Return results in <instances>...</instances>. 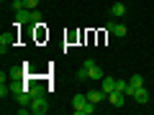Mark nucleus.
Here are the masks:
<instances>
[{"label": "nucleus", "instance_id": "f257e3e1", "mask_svg": "<svg viewBox=\"0 0 154 115\" xmlns=\"http://www.w3.org/2000/svg\"><path fill=\"white\" fill-rule=\"evenodd\" d=\"M95 108H98V105L90 102L88 95H75V97H72V110H75V115H93Z\"/></svg>", "mask_w": 154, "mask_h": 115}, {"label": "nucleus", "instance_id": "f03ea898", "mask_svg": "<svg viewBox=\"0 0 154 115\" xmlns=\"http://www.w3.org/2000/svg\"><path fill=\"white\" fill-rule=\"evenodd\" d=\"M31 23H41V13L38 10H31V8L16 10V26H31Z\"/></svg>", "mask_w": 154, "mask_h": 115}, {"label": "nucleus", "instance_id": "7ed1b4c3", "mask_svg": "<svg viewBox=\"0 0 154 115\" xmlns=\"http://www.w3.org/2000/svg\"><path fill=\"white\" fill-rule=\"evenodd\" d=\"M31 113H33V115H46V113H49V100H46V95H38V97H33V102H31Z\"/></svg>", "mask_w": 154, "mask_h": 115}, {"label": "nucleus", "instance_id": "20e7f679", "mask_svg": "<svg viewBox=\"0 0 154 115\" xmlns=\"http://www.w3.org/2000/svg\"><path fill=\"white\" fill-rule=\"evenodd\" d=\"M16 31H8V33H3V36H0V54L5 56V51L11 49V46H16Z\"/></svg>", "mask_w": 154, "mask_h": 115}, {"label": "nucleus", "instance_id": "39448f33", "mask_svg": "<svg viewBox=\"0 0 154 115\" xmlns=\"http://www.w3.org/2000/svg\"><path fill=\"white\" fill-rule=\"evenodd\" d=\"M108 33H113L116 38H126L128 28L123 26V23H118V21H110V23H108Z\"/></svg>", "mask_w": 154, "mask_h": 115}, {"label": "nucleus", "instance_id": "423d86ee", "mask_svg": "<svg viewBox=\"0 0 154 115\" xmlns=\"http://www.w3.org/2000/svg\"><path fill=\"white\" fill-rule=\"evenodd\" d=\"M105 100H108V105H113V108H123V105H126V95L118 92V90H113Z\"/></svg>", "mask_w": 154, "mask_h": 115}, {"label": "nucleus", "instance_id": "0eeeda50", "mask_svg": "<svg viewBox=\"0 0 154 115\" xmlns=\"http://www.w3.org/2000/svg\"><path fill=\"white\" fill-rule=\"evenodd\" d=\"M85 66H88V69H90V79H95V82H100V79H103V69H100V66L98 64H95V61L93 59H88V61H85Z\"/></svg>", "mask_w": 154, "mask_h": 115}, {"label": "nucleus", "instance_id": "6e6552de", "mask_svg": "<svg viewBox=\"0 0 154 115\" xmlns=\"http://www.w3.org/2000/svg\"><path fill=\"white\" fill-rule=\"evenodd\" d=\"M100 90H103L105 97H108V95L116 90V79H113V77H103V79H100Z\"/></svg>", "mask_w": 154, "mask_h": 115}, {"label": "nucleus", "instance_id": "1a4fd4ad", "mask_svg": "<svg viewBox=\"0 0 154 115\" xmlns=\"http://www.w3.org/2000/svg\"><path fill=\"white\" fill-rule=\"evenodd\" d=\"M88 100L95 102V105H100L105 100V92H103V90H88Z\"/></svg>", "mask_w": 154, "mask_h": 115}, {"label": "nucleus", "instance_id": "9d476101", "mask_svg": "<svg viewBox=\"0 0 154 115\" xmlns=\"http://www.w3.org/2000/svg\"><path fill=\"white\" fill-rule=\"evenodd\" d=\"M134 100H136L139 105H146V102H149V90H146V87H139L136 92H134Z\"/></svg>", "mask_w": 154, "mask_h": 115}, {"label": "nucleus", "instance_id": "9b49d317", "mask_svg": "<svg viewBox=\"0 0 154 115\" xmlns=\"http://www.w3.org/2000/svg\"><path fill=\"white\" fill-rule=\"evenodd\" d=\"M26 84H23V79H11V92L13 95H16V97H18V95H21V92H26Z\"/></svg>", "mask_w": 154, "mask_h": 115}, {"label": "nucleus", "instance_id": "f8f14e48", "mask_svg": "<svg viewBox=\"0 0 154 115\" xmlns=\"http://www.w3.org/2000/svg\"><path fill=\"white\" fill-rule=\"evenodd\" d=\"M110 16H113V18L126 16V5H123V3H113V5H110Z\"/></svg>", "mask_w": 154, "mask_h": 115}, {"label": "nucleus", "instance_id": "ddd939ff", "mask_svg": "<svg viewBox=\"0 0 154 115\" xmlns=\"http://www.w3.org/2000/svg\"><path fill=\"white\" fill-rule=\"evenodd\" d=\"M16 100H18V105H31L33 102V95H31V90H26V92H21Z\"/></svg>", "mask_w": 154, "mask_h": 115}, {"label": "nucleus", "instance_id": "4468645a", "mask_svg": "<svg viewBox=\"0 0 154 115\" xmlns=\"http://www.w3.org/2000/svg\"><path fill=\"white\" fill-rule=\"evenodd\" d=\"M128 84H131L134 90H139V87H144V77H141V74H134L131 79H128Z\"/></svg>", "mask_w": 154, "mask_h": 115}, {"label": "nucleus", "instance_id": "2eb2a0df", "mask_svg": "<svg viewBox=\"0 0 154 115\" xmlns=\"http://www.w3.org/2000/svg\"><path fill=\"white\" fill-rule=\"evenodd\" d=\"M77 79H80V82H85V79H90V69H88L85 64H82V69L77 72Z\"/></svg>", "mask_w": 154, "mask_h": 115}, {"label": "nucleus", "instance_id": "dca6fc26", "mask_svg": "<svg viewBox=\"0 0 154 115\" xmlns=\"http://www.w3.org/2000/svg\"><path fill=\"white\" fill-rule=\"evenodd\" d=\"M8 77H11V79H23V69H21V66H16V69L8 72Z\"/></svg>", "mask_w": 154, "mask_h": 115}, {"label": "nucleus", "instance_id": "f3484780", "mask_svg": "<svg viewBox=\"0 0 154 115\" xmlns=\"http://www.w3.org/2000/svg\"><path fill=\"white\" fill-rule=\"evenodd\" d=\"M28 90H31V95H33V97L44 95V84H33V87H28Z\"/></svg>", "mask_w": 154, "mask_h": 115}, {"label": "nucleus", "instance_id": "a211bd4d", "mask_svg": "<svg viewBox=\"0 0 154 115\" xmlns=\"http://www.w3.org/2000/svg\"><path fill=\"white\" fill-rule=\"evenodd\" d=\"M11 8H13V10H23V8H26V0H13Z\"/></svg>", "mask_w": 154, "mask_h": 115}, {"label": "nucleus", "instance_id": "6ab92c4d", "mask_svg": "<svg viewBox=\"0 0 154 115\" xmlns=\"http://www.w3.org/2000/svg\"><path fill=\"white\" fill-rule=\"evenodd\" d=\"M26 8H31V10H36V8H38V0H26Z\"/></svg>", "mask_w": 154, "mask_h": 115}]
</instances>
